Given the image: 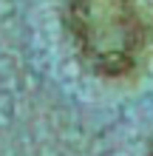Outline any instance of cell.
Wrapping results in <instances>:
<instances>
[{
    "instance_id": "1",
    "label": "cell",
    "mask_w": 153,
    "mask_h": 156,
    "mask_svg": "<svg viewBox=\"0 0 153 156\" xmlns=\"http://www.w3.org/2000/svg\"><path fill=\"white\" fill-rule=\"evenodd\" d=\"M68 23L91 68L105 77L136 71L145 51V23L136 0H68Z\"/></svg>"
}]
</instances>
